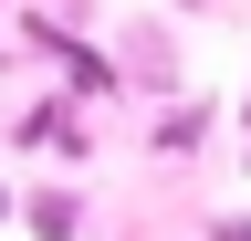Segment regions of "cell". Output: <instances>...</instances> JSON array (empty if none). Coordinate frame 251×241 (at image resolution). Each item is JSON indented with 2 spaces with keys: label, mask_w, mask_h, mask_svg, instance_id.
Listing matches in <instances>:
<instances>
[{
  "label": "cell",
  "mask_w": 251,
  "mask_h": 241,
  "mask_svg": "<svg viewBox=\"0 0 251 241\" xmlns=\"http://www.w3.org/2000/svg\"><path fill=\"white\" fill-rule=\"evenodd\" d=\"M209 241H251V220H209Z\"/></svg>",
  "instance_id": "obj_4"
},
{
  "label": "cell",
  "mask_w": 251,
  "mask_h": 241,
  "mask_svg": "<svg viewBox=\"0 0 251 241\" xmlns=\"http://www.w3.org/2000/svg\"><path fill=\"white\" fill-rule=\"evenodd\" d=\"M31 42H42L52 63H63V95H74V84H84V95H115V63H105V53H94L84 32H63V21H31Z\"/></svg>",
  "instance_id": "obj_1"
},
{
  "label": "cell",
  "mask_w": 251,
  "mask_h": 241,
  "mask_svg": "<svg viewBox=\"0 0 251 241\" xmlns=\"http://www.w3.org/2000/svg\"><path fill=\"white\" fill-rule=\"evenodd\" d=\"M11 210L31 220V241H84V210H74V189H52V178H42L31 199H11Z\"/></svg>",
  "instance_id": "obj_2"
},
{
  "label": "cell",
  "mask_w": 251,
  "mask_h": 241,
  "mask_svg": "<svg viewBox=\"0 0 251 241\" xmlns=\"http://www.w3.org/2000/svg\"><path fill=\"white\" fill-rule=\"evenodd\" d=\"M199 136H209V105H178L168 126H157V147H168V158H178V147H199Z\"/></svg>",
  "instance_id": "obj_3"
},
{
  "label": "cell",
  "mask_w": 251,
  "mask_h": 241,
  "mask_svg": "<svg viewBox=\"0 0 251 241\" xmlns=\"http://www.w3.org/2000/svg\"><path fill=\"white\" fill-rule=\"evenodd\" d=\"M0 220H11V178H0Z\"/></svg>",
  "instance_id": "obj_5"
},
{
  "label": "cell",
  "mask_w": 251,
  "mask_h": 241,
  "mask_svg": "<svg viewBox=\"0 0 251 241\" xmlns=\"http://www.w3.org/2000/svg\"><path fill=\"white\" fill-rule=\"evenodd\" d=\"M178 11H199V0H178Z\"/></svg>",
  "instance_id": "obj_6"
}]
</instances>
